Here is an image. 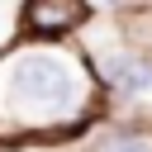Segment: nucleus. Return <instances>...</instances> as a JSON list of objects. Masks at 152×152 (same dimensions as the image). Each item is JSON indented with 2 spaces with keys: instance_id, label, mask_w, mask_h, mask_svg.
Returning a JSON list of instances; mask_svg holds the SVG:
<instances>
[{
  "instance_id": "f257e3e1",
  "label": "nucleus",
  "mask_w": 152,
  "mask_h": 152,
  "mask_svg": "<svg viewBox=\"0 0 152 152\" xmlns=\"http://www.w3.org/2000/svg\"><path fill=\"white\" fill-rule=\"evenodd\" d=\"M5 81V100L10 104H62L76 90V71L71 57L48 52V48H24L0 66Z\"/></svg>"
},
{
  "instance_id": "f03ea898",
  "label": "nucleus",
  "mask_w": 152,
  "mask_h": 152,
  "mask_svg": "<svg viewBox=\"0 0 152 152\" xmlns=\"http://www.w3.org/2000/svg\"><path fill=\"white\" fill-rule=\"evenodd\" d=\"M86 14H90V5H81V0H33V5H24L28 33H66Z\"/></svg>"
},
{
  "instance_id": "7ed1b4c3",
  "label": "nucleus",
  "mask_w": 152,
  "mask_h": 152,
  "mask_svg": "<svg viewBox=\"0 0 152 152\" xmlns=\"http://www.w3.org/2000/svg\"><path fill=\"white\" fill-rule=\"evenodd\" d=\"M100 76H104L109 86H119V90H147V86H152V66H147L142 57H128V52L104 57V62H100Z\"/></svg>"
},
{
  "instance_id": "20e7f679",
  "label": "nucleus",
  "mask_w": 152,
  "mask_h": 152,
  "mask_svg": "<svg viewBox=\"0 0 152 152\" xmlns=\"http://www.w3.org/2000/svg\"><path fill=\"white\" fill-rule=\"evenodd\" d=\"M100 152H152V142L147 138H109Z\"/></svg>"
}]
</instances>
